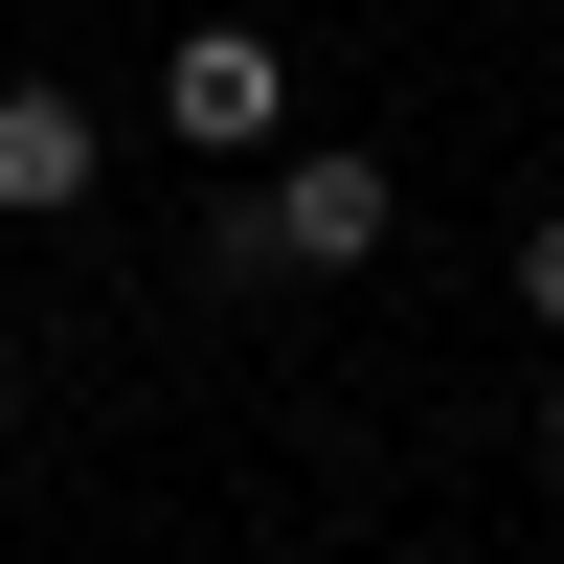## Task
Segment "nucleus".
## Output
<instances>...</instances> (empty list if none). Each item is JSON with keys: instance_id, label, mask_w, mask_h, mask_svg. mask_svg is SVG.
<instances>
[{"instance_id": "4", "label": "nucleus", "mask_w": 564, "mask_h": 564, "mask_svg": "<svg viewBox=\"0 0 564 564\" xmlns=\"http://www.w3.org/2000/svg\"><path fill=\"white\" fill-rule=\"evenodd\" d=\"M520 316H542V339H564V204L520 226Z\"/></svg>"}, {"instance_id": "6", "label": "nucleus", "mask_w": 564, "mask_h": 564, "mask_svg": "<svg viewBox=\"0 0 564 564\" xmlns=\"http://www.w3.org/2000/svg\"><path fill=\"white\" fill-rule=\"evenodd\" d=\"M542 452H564V384H542Z\"/></svg>"}, {"instance_id": "1", "label": "nucleus", "mask_w": 564, "mask_h": 564, "mask_svg": "<svg viewBox=\"0 0 564 564\" xmlns=\"http://www.w3.org/2000/svg\"><path fill=\"white\" fill-rule=\"evenodd\" d=\"M384 226H406L384 135H294L271 181H226V204H204V294H316V271H384Z\"/></svg>"}, {"instance_id": "2", "label": "nucleus", "mask_w": 564, "mask_h": 564, "mask_svg": "<svg viewBox=\"0 0 564 564\" xmlns=\"http://www.w3.org/2000/svg\"><path fill=\"white\" fill-rule=\"evenodd\" d=\"M159 135H181V159L294 135V45H271V23H181V45H159Z\"/></svg>"}, {"instance_id": "5", "label": "nucleus", "mask_w": 564, "mask_h": 564, "mask_svg": "<svg viewBox=\"0 0 564 564\" xmlns=\"http://www.w3.org/2000/svg\"><path fill=\"white\" fill-rule=\"evenodd\" d=\"M0 430H23V361H0Z\"/></svg>"}, {"instance_id": "3", "label": "nucleus", "mask_w": 564, "mask_h": 564, "mask_svg": "<svg viewBox=\"0 0 564 564\" xmlns=\"http://www.w3.org/2000/svg\"><path fill=\"white\" fill-rule=\"evenodd\" d=\"M90 181H113V113H90L68 68H23V90H0V226H68Z\"/></svg>"}]
</instances>
